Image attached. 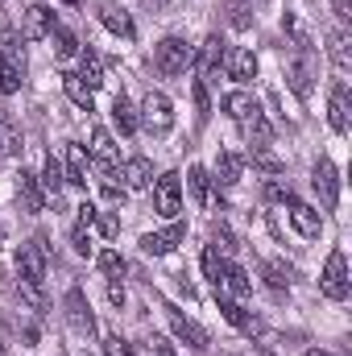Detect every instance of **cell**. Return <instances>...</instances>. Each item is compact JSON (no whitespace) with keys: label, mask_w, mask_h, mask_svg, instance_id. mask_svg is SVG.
Segmentation results:
<instances>
[{"label":"cell","mask_w":352,"mask_h":356,"mask_svg":"<svg viewBox=\"0 0 352 356\" xmlns=\"http://www.w3.org/2000/svg\"><path fill=\"white\" fill-rule=\"evenodd\" d=\"M154 67L162 71V75H186L191 67H195V46L186 42V38H162L158 46H154Z\"/></svg>","instance_id":"1"},{"label":"cell","mask_w":352,"mask_h":356,"mask_svg":"<svg viewBox=\"0 0 352 356\" xmlns=\"http://www.w3.org/2000/svg\"><path fill=\"white\" fill-rule=\"evenodd\" d=\"M46 257H50L46 236H33L29 245H21V253H17V282L21 286H42L46 282Z\"/></svg>","instance_id":"2"},{"label":"cell","mask_w":352,"mask_h":356,"mask_svg":"<svg viewBox=\"0 0 352 356\" xmlns=\"http://www.w3.org/2000/svg\"><path fill=\"white\" fill-rule=\"evenodd\" d=\"M141 124L150 129V133H170V124H175V104H170V95H162V91H150L145 99H141Z\"/></svg>","instance_id":"3"},{"label":"cell","mask_w":352,"mask_h":356,"mask_svg":"<svg viewBox=\"0 0 352 356\" xmlns=\"http://www.w3.org/2000/svg\"><path fill=\"white\" fill-rule=\"evenodd\" d=\"M319 290H323V298H332V302H344V298H349L352 282H349V261H344L340 249L328 257V266L319 273Z\"/></svg>","instance_id":"4"},{"label":"cell","mask_w":352,"mask_h":356,"mask_svg":"<svg viewBox=\"0 0 352 356\" xmlns=\"http://www.w3.org/2000/svg\"><path fill=\"white\" fill-rule=\"evenodd\" d=\"M311 191L319 195V207H323V211H332V207L340 203V170H336L328 158H319V162L311 166Z\"/></svg>","instance_id":"5"},{"label":"cell","mask_w":352,"mask_h":356,"mask_svg":"<svg viewBox=\"0 0 352 356\" xmlns=\"http://www.w3.org/2000/svg\"><path fill=\"white\" fill-rule=\"evenodd\" d=\"M154 211L166 216V220H175L178 211H182V178L175 170L154 178Z\"/></svg>","instance_id":"6"},{"label":"cell","mask_w":352,"mask_h":356,"mask_svg":"<svg viewBox=\"0 0 352 356\" xmlns=\"http://www.w3.org/2000/svg\"><path fill=\"white\" fill-rule=\"evenodd\" d=\"M224 38L220 33H211L203 46H199V54H195V71H199V83H216L220 79V67H224Z\"/></svg>","instance_id":"7"},{"label":"cell","mask_w":352,"mask_h":356,"mask_svg":"<svg viewBox=\"0 0 352 356\" xmlns=\"http://www.w3.org/2000/svg\"><path fill=\"white\" fill-rule=\"evenodd\" d=\"M21 79H25V50L17 42H8V46H0V91L13 95L21 88Z\"/></svg>","instance_id":"8"},{"label":"cell","mask_w":352,"mask_h":356,"mask_svg":"<svg viewBox=\"0 0 352 356\" xmlns=\"http://www.w3.org/2000/svg\"><path fill=\"white\" fill-rule=\"evenodd\" d=\"M162 311H166V319H170V327H175V336L182 340V344H186V348H191V353H207V332H203V327H199L195 319H186V315L178 311L175 302H166Z\"/></svg>","instance_id":"9"},{"label":"cell","mask_w":352,"mask_h":356,"mask_svg":"<svg viewBox=\"0 0 352 356\" xmlns=\"http://www.w3.org/2000/svg\"><path fill=\"white\" fill-rule=\"evenodd\" d=\"M88 158L104 170V178H112L116 170H120V162H116V141H112V133H108V129H91Z\"/></svg>","instance_id":"10"},{"label":"cell","mask_w":352,"mask_h":356,"mask_svg":"<svg viewBox=\"0 0 352 356\" xmlns=\"http://www.w3.org/2000/svg\"><path fill=\"white\" fill-rule=\"evenodd\" d=\"M21 17H25V25H21V38H25V42H42V38H50L54 25H58L50 4H29Z\"/></svg>","instance_id":"11"},{"label":"cell","mask_w":352,"mask_h":356,"mask_svg":"<svg viewBox=\"0 0 352 356\" xmlns=\"http://www.w3.org/2000/svg\"><path fill=\"white\" fill-rule=\"evenodd\" d=\"M186 241V224H170V228H162V232H145L141 236V253H150V257H166V253H175L178 245Z\"/></svg>","instance_id":"12"},{"label":"cell","mask_w":352,"mask_h":356,"mask_svg":"<svg viewBox=\"0 0 352 356\" xmlns=\"http://www.w3.org/2000/svg\"><path fill=\"white\" fill-rule=\"evenodd\" d=\"M286 207H290V224H294V232L298 236H307V241H315L319 232H323V220H319V211L311 207V203H303V199H286Z\"/></svg>","instance_id":"13"},{"label":"cell","mask_w":352,"mask_h":356,"mask_svg":"<svg viewBox=\"0 0 352 356\" xmlns=\"http://www.w3.org/2000/svg\"><path fill=\"white\" fill-rule=\"evenodd\" d=\"M67 323L79 332V336H95V319H91V307H88V298H83V290L79 286H71L67 290Z\"/></svg>","instance_id":"14"},{"label":"cell","mask_w":352,"mask_h":356,"mask_svg":"<svg viewBox=\"0 0 352 356\" xmlns=\"http://www.w3.org/2000/svg\"><path fill=\"white\" fill-rule=\"evenodd\" d=\"M216 294H228V298H237V302H245L249 294H253V277L245 273L241 266H224V273H220V282H216Z\"/></svg>","instance_id":"15"},{"label":"cell","mask_w":352,"mask_h":356,"mask_svg":"<svg viewBox=\"0 0 352 356\" xmlns=\"http://www.w3.org/2000/svg\"><path fill=\"white\" fill-rule=\"evenodd\" d=\"M224 71H228V79H237V83H253V79H257V54L245 50V46H237V50L224 54Z\"/></svg>","instance_id":"16"},{"label":"cell","mask_w":352,"mask_h":356,"mask_svg":"<svg viewBox=\"0 0 352 356\" xmlns=\"http://www.w3.org/2000/svg\"><path fill=\"white\" fill-rule=\"evenodd\" d=\"M328 120H332L336 133H349L352 99H349V88H344V83H332V91H328Z\"/></svg>","instance_id":"17"},{"label":"cell","mask_w":352,"mask_h":356,"mask_svg":"<svg viewBox=\"0 0 352 356\" xmlns=\"http://www.w3.org/2000/svg\"><path fill=\"white\" fill-rule=\"evenodd\" d=\"M216 302H220L224 319H228L232 327H241L245 336H257V332H262V319H257V315H249V311H245V302H237V298H228V294H216Z\"/></svg>","instance_id":"18"},{"label":"cell","mask_w":352,"mask_h":356,"mask_svg":"<svg viewBox=\"0 0 352 356\" xmlns=\"http://www.w3.org/2000/svg\"><path fill=\"white\" fill-rule=\"evenodd\" d=\"M99 21H104V29L108 33H116V38H125V42H133L137 38V25H133V17L120 8V4H99Z\"/></svg>","instance_id":"19"},{"label":"cell","mask_w":352,"mask_h":356,"mask_svg":"<svg viewBox=\"0 0 352 356\" xmlns=\"http://www.w3.org/2000/svg\"><path fill=\"white\" fill-rule=\"evenodd\" d=\"M220 108H224V112H228L237 124H249V120H257V116H262V104H257L249 91H228Z\"/></svg>","instance_id":"20"},{"label":"cell","mask_w":352,"mask_h":356,"mask_svg":"<svg viewBox=\"0 0 352 356\" xmlns=\"http://www.w3.org/2000/svg\"><path fill=\"white\" fill-rule=\"evenodd\" d=\"M17 199H21V207L25 211H46V191H42V182H38V175H29V170H21L17 175Z\"/></svg>","instance_id":"21"},{"label":"cell","mask_w":352,"mask_h":356,"mask_svg":"<svg viewBox=\"0 0 352 356\" xmlns=\"http://www.w3.org/2000/svg\"><path fill=\"white\" fill-rule=\"evenodd\" d=\"M120 178H125V191H145V186H154V162L137 154L120 166Z\"/></svg>","instance_id":"22"},{"label":"cell","mask_w":352,"mask_h":356,"mask_svg":"<svg viewBox=\"0 0 352 356\" xmlns=\"http://www.w3.org/2000/svg\"><path fill=\"white\" fill-rule=\"evenodd\" d=\"M286 83H290V91H294L298 99H307V95H311V54H307V50L286 67Z\"/></svg>","instance_id":"23"},{"label":"cell","mask_w":352,"mask_h":356,"mask_svg":"<svg viewBox=\"0 0 352 356\" xmlns=\"http://www.w3.org/2000/svg\"><path fill=\"white\" fill-rule=\"evenodd\" d=\"M58 79H63V91H67V99H71L79 112H91V108H95V91H91L88 83L75 75V71H67V75H58Z\"/></svg>","instance_id":"24"},{"label":"cell","mask_w":352,"mask_h":356,"mask_svg":"<svg viewBox=\"0 0 352 356\" xmlns=\"http://www.w3.org/2000/svg\"><path fill=\"white\" fill-rule=\"evenodd\" d=\"M38 182H42L46 199H54V203H58V195H63V186H67V170H63V162H58L54 154L46 158V166H42V178H38Z\"/></svg>","instance_id":"25"},{"label":"cell","mask_w":352,"mask_h":356,"mask_svg":"<svg viewBox=\"0 0 352 356\" xmlns=\"http://www.w3.org/2000/svg\"><path fill=\"white\" fill-rule=\"evenodd\" d=\"M88 149H83V145H67V166H63V170H67V182H71V186H88Z\"/></svg>","instance_id":"26"},{"label":"cell","mask_w":352,"mask_h":356,"mask_svg":"<svg viewBox=\"0 0 352 356\" xmlns=\"http://www.w3.org/2000/svg\"><path fill=\"white\" fill-rule=\"evenodd\" d=\"M75 75H79V79H83L91 91L104 83V58H99L91 46H88V50H79V71H75Z\"/></svg>","instance_id":"27"},{"label":"cell","mask_w":352,"mask_h":356,"mask_svg":"<svg viewBox=\"0 0 352 356\" xmlns=\"http://www.w3.org/2000/svg\"><path fill=\"white\" fill-rule=\"evenodd\" d=\"M112 120H116V129H120L125 137H133V133L141 129V116H137V108H133L125 95H116V99H112Z\"/></svg>","instance_id":"28"},{"label":"cell","mask_w":352,"mask_h":356,"mask_svg":"<svg viewBox=\"0 0 352 356\" xmlns=\"http://www.w3.org/2000/svg\"><path fill=\"white\" fill-rule=\"evenodd\" d=\"M328 54H332V63H336V71H352V50H349V33L344 29H332L328 33Z\"/></svg>","instance_id":"29"},{"label":"cell","mask_w":352,"mask_h":356,"mask_svg":"<svg viewBox=\"0 0 352 356\" xmlns=\"http://www.w3.org/2000/svg\"><path fill=\"white\" fill-rule=\"evenodd\" d=\"M241 170H245V158L241 154H220L216 158V182L220 186H237L241 182Z\"/></svg>","instance_id":"30"},{"label":"cell","mask_w":352,"mask_h":356,"mask_svg":"<svg viewBox=\"0 0 352 356\" xmlns=\"http://www.w3.org/2000/svg\"><path fill=\"white\" fill-rule=\"evenodd\" d=\"M186 191H191L195 207H207V195H211V175H207L203 166H191V170H186Z\"/></svg>","instance_id":"31"},{"label":"cell","mask_w":352,"mask_h":356,"mask_svg":"<svg viewBox=\"0 0 352 356\" xmlns=\"http://www.w3.org/2000/svg\"><path fill=\"white\" fill-rule=\"evenodd\" d=\"M50 42H54V54H58V58H71V54H79V38H75L71 29H63V25H54Z\"/></svg>","instance_id":"32"},{"label":"cell","mask_w":352,"mask_h":356,"mask_svg":"<svg viewBox=\"0 0 352 356\" xmlns=\"http://www.w3.org/2000/svg\"><path fill=\"white\" fill-rule=\"evenodd\" d=\"M0 149H4V154H21V149H25V145H21V129H17L13 116L0 120Z\"/></svg>","instance_id":"33"},{"label":"cell","mask_w":352,"mask_h":356,"mask_svg":"<svg viewBox=\"0 0 352 356\" xmlns=\"http://www.w3.org/2000/svg\"><path fill=\"white\" fill-rule=\"evenodd\" d=\"M249 158H253V166L265 170V175H282V170H286V162H282V158H273L265 145H253V149H249Z\"/></svg>","instance_id":"34"},{"label":"cell","mask_w":352,"mask_h":356,"mask_svg":"<svg viewBox=\"0 0 352 356\" xmlns=\"http://www.w3.org/2000/svg\"><path fill=\"white\" fill-rule=\"evenodd\" d=\"M265 282H269L273 290H286V286H290V266H286V261H265Z\"/></svg>","instance_id":"35"},{"label":"cell","mask_w":352,"mask_h":356,"mask_svg":"<svg viewBox=\"0 0 352 356\" xmlns=\"http://www.w3.org/2000/svg\"><path fill=\"white\" fill-rule=\"evenodd\" d=\"M224 266H228V261L220 257V249H211V245H207V249H203V273L211 277V286L220 282V273H224Z\"/></svg>","instance_id":"36"},{"label":"cell","mask_w":352,"mask_h":356,"mask_svg":"<svg viewBox=\"0 0 352 356\" xmlns=\"http://www.w3.org/2000/svg\"><path fill=\"white\" fill-rule=\"evenodd\" d=\"M95 261H99V269L108 273V282H116V277L125 273V261H120V253H112V249H104V253H99Z\"/></svg>","instance_id":"37"},{"label":"cell","mask_w":352,"mask_h":356,"mask_svg":"<svg viewBox=\"0 0 352 356\" xmlns=\"http://www.w3.org/2000/svg\"><path fill=\"white\" fill-rule=\"evenodd\" d=\"M104 356H133V344H129L120 332H108V336H104Z\"/></svg>","instance_id":"38"},{"label":"cell","mask_w":352,"mask_h":356,"mask_svg":"<svg viewBox=\"0 0 352 356\" xmlns=\"http://www.w3.org/2000/svg\"><path fill=\"white\" fill-rule=\"evenodd\" d=\"M191 95H195V112H199V120H207V116H211V95H207V83H199V79H195Z\"/></svg>","instance_id":"39"},{"label":"cell","mask_w":352,"mask_h":356,"mask_svg":"<svg viewBox=\"0 0 352 356\" xmlns=\"http://www.w3.org/2000/svg\"><path fill=\"white\" fill-rule=\"evenodd\" d=\"M211 249H224V253H237V241H232V232H228L224 224H216V228H211Z\"/></svg>","instance_id":"40"},{"label":"cell","mask_w":352,"mask_h":356,"mask_svg":"<svg viewBox=\"0 0 352 356\" xmlns=\"http://www.w3.org/2000/svg\"><path fill=\"white\" fill-rule=\"evenodd\" d=\"M71 245H75V253H79V257H88V253H91L88 224H75V232H71Z\"/></svg>","instance_id":"41"},{"label":"cell","mask_w":352,"mask_h":356,"mask_svg":"<svg viewBox=\"0 0 352 356\" xmlns=\"http://www.w3.org/2000/svg\"><path fill=\"white\" fill-rule=\"evenodd\" d=\"M265 199H269V203H286V199H290V186H282L278 178H269V182H265Z\"/></svg>","instance_id":"42"},{"label":"cell","mask_w":352,"mask_h":356,"mask_svg":"<svg viewBox=\"0 0 352 356\" xmlns=\"http://www.w3.org/2000/svg\"><path fill=\"white\" fill-rule=\"evenodd\" d=\"M91 224H95V228H99V232H104L108 241H112V236L120 232V220H116V216H99V211H95V220H91Z\"/></svg>","instance_id":"43"},{"label":"cell","mask_w":352,"mask_h":356,"mask_svg":"<svg viewBox=\"0 0 352 356\" xmlns=\"http://www.w3.org/2000/svg\"><path fill=\"white\" fill-rule=\"evenodd\" d=\"M145 356H178V353L162 340V336H150V340H145Z\"/></svg>","instance_id":"44"},{"label":"cell","mask_w":352,"mask_h":356,"mask_svg":"<svg viewBox=\"0 0 352 356\" xmlns=\"http://www.w3.org/2000/svg\"><path fill=\"white\" fill-rule=\"evenodd\" d=\"M108 302L112 307H125V286L120 282H108Z\"/></svg>","instance_id":"45"},{"label":"cell","mask_w":352,"mask_h":356,"mask_svg":"<svg viewBox=\"0 0 352 356\" xmlns=\"http://www.w3.org/2000/svg\"><path fill=\"white\" fill-rule=\"evenodd\" d=\"M332 8H336V17H340L344 25L352 21V0H332Z\"/></svg>","instance_id":"46"},{"label":"cell","mask_w":352,"mask_h":356,"mask_svg":"<svg viewBox=\"0 0 352 356\" xmlns=\"http://www.w3.org/2000/svg\"><path fill=\"white\" fill-rule=\"evenodd\" d=\"M104 199L120 203V199H125V186H116V182H104Z\"/></svg>","instance_id":"47"},{"label":"cell","mask_w":352,"mask_h":356,"mask_svg":"<svg viewBox=\"0 0 352 356\" xmlns=\"http://www.w3.org/2000/svg\"><path fill=\"white\" fill-rule=\"evenodd\" d=\"M91 220H95V207L83 203V207H79V224H88V228H91Z\"/></svg>","instance_id":"48"},{"label":"cell","mask_w":352,"mask_h":356,"mask_svg":"<svg viewBox=\"0 0 352 356\" xmlns=\"http://www.w3.org/2000/svg\"><path fill=\"white\" fill-rule=\"evenodd\" d=\"M141 4H145V8H154V13H162V8H166L170 0H141Z\"/></svg>","instance_id":"49"},{"label":"cell","mask_w":352,"mask_h":356,"mask_svg":"<svg viewBox=\"0 0 352 356\" xmlns=\"http://www.w3.org/2000/svg\"><path fill=\"white\" fill-rule=\"evenodd\" d=\"M307 356H332V353H319V348H311V353H307Z\"/></svg>","instance_id":"50"},{"label":"cell","mask_w":352,"mask_h":356,"mask_svg":"<svg viewBox=\"0 0 352 356\" xmlns=\"http://www.w3.org/2000/svg\"><path fill=\"white\" fill-rule=\"evenodd\" d=\"M63 4H79V0H63Z\"/></svg>","instance_id":"51"}]
</instances>
